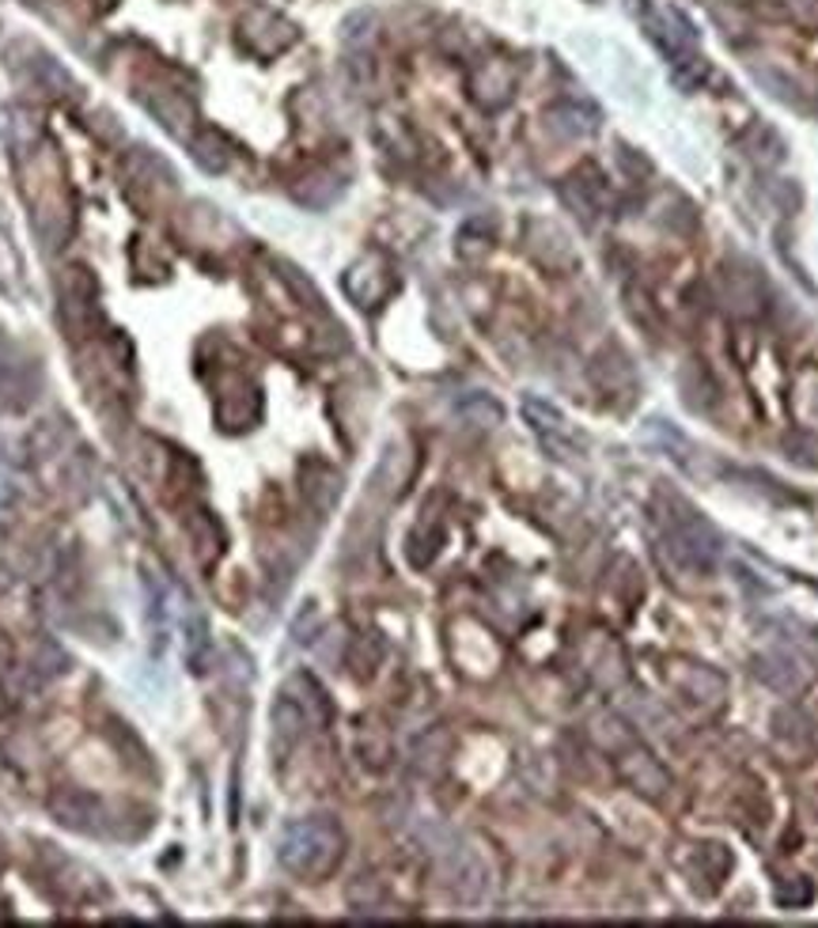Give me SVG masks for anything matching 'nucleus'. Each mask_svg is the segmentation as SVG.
Returning <instances> with one entry per match:
<instances>
[{
	"label": "nucleus",
	"instance_id": "f257e3e1",
	"mask_svg": "<svg viewBox=\"0 0 818 928\" xmlns=\"http://www.w3.org/2000/svg\"><path fill=\"white\" fill-rule=\"evenodd\" d=\"M345 852V833L337 830L334 819H299L285 833H280V865H285L299 879H326L342 865Z\"/></svg>",
	"mask_w": 818,
	"mask_h": 928
},
{
	"label": "nucleus",
	"instance_id": "f03ea898",
	"mask_svg": "<svg viewBox=\"0 0 818 928\" xmlns=\"http://www.w3.org/2000/svg\"><path fill=\"white\" fill-rule=\"evenodd\" d=\"M656 520H660V531H663V546L671 550V557L679 561L682 569L709 573V569L717 565L720 534L712 531L686 501H679V496H663L660 509H656Z\"/></svg>",
	"mask_w": 818,
	"mask_h": 928
},
{
	"label": "nucleus",
	"instance_id": "7ed1b4c3",
	"mask_svg": "<svg viewBox=\"0 0 818 928\" xmlns=\"http://www.w3.org/2000/svg\"><path fill=\"white\" fill-rule=\"evenodd\" d=\"M618 773L629 781V789L648 796V800H660V796L671 789L667 770L644 751L641 743H637L633 736H629V731H625V747H618Z\"/></svg>",
	"mask_w": 818,
	"mask_h": 928
},
{
	"label": "nucleus",
	"instance_id": "20e7f679",
	"mask_svg": "<svg viewBox=\"0 0 818 928\" xmlns=\"http://www.w3.org/2000/svg\"><path fill=\"white\" fill-rule=\"evenodd\" d=\"M667 682H671L690 705L720 709V701H723V674H717L712 668H701V663H671Z\"/></svg>",
	"mask_w": 818,
	"mask_h": 928
},
{
	"label": "nucleus",
	"instance_id": "39448f33",
	"mask_svg": "<svg viewBox=\"0 0 818 928\" xmlns=\"http://www.w3.org/2000/svg\"><path fill=\"white\" fill-rule=\"evenodd\" d=\"M35 391H39L35 368L4 342V337H0V398H4L8 406H27V402L35 398Z\"/></svg>",
	"mask_w": 818,
	"mask_h": 928
},
{
	"label": "nucleus",
	"instance_id": "423d86ee",
	"mask_svg": "<svg viewBox=\"0 0 818 928\" xmlns=\"http://www.w3.org/2000/svg\"><path fill=\"white\" fill-rule=\"evenodd\" d=\"M523 414L531 421V428L542 436V444L550 447L558 458H572L576 455V440H572L565 417L558 414V409L550 406V402H539V398H526L523 402Z\"/></svg>",
	"mask_w": 818,
	"mask_h": 928
},
{
	"label": "nucleus",
	"instance_id": "0eeeda50",
	"mask_svg": "<svg viewBox=\"0 0 818 928\" xmlns=\"http://www.w3.org/2000/svg\"><path fill=\"white\" fill-rule=\"evenodd\" d=\"M50 811L58 815V822L61 827H69V830H80V833H99L102 830V803L88 792H77V789L58 792L50 800Z\"/></svg>",
	"mask_w": 818,
	"mask_h": 928
},
{
	"label": "nucleus",
	"instance_id": "6e6552de",
	"mask_svg": "<svg viewBox=\"0 0 818 928\" xmlns=\"http://www.w3.org/2000/svg\"><path fill=\"white\" fill-rule=\"evenodd\" d=\"M304 724H307V712L293 698L277 701V709H273V747H277V754L293 751L299 736H304Z\"/></svg>",
	"mask_w": 818,
	"mask_h": 928
},
{
	"label": "nucleus",
	"instance_id": "1a4fd4ad",
	"mask_svg": "<svg viewBox=\"0 0 818 928\" xmlns=\"http://www.w3.org/2000/svg\"><path fill=\"white\" fill-rule=\"evenodd\" d=\"M8 663H12V644H8L4 633H0V671H4Z\"/></svg>",
	"mask_w": 818,
	"mask_h": 928
}]
</instances>
